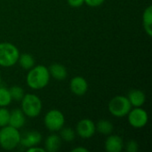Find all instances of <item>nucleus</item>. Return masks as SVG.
<instances>
[{"mask_svg": "<svg viewBox=\"0 0 152 152\" xmlns=\"http://www.w3.org/2000/svg\"><path fill=\"white\" fill-rule=\"evenodd\" d=\"M60 131H61V136L60 137L61 140L68 142L74 141L76 134H75V131L71 127H64L63 126Z\"/></svg>", "mask_w": 152, "mask_h": 152, "instance_id": "nucleus-20", "label": "nucleus"}, {"mask_svg": "<svg viewBox=\"0 0 152 152\" xmlns=\"http://www.w3.org/2000/svg\"><path fill=\"white\" fill-rule=\"evenodd\" d=\"M10 118V111L6 107H0V127L8 126Z\"/></svg>", "mask_w": 152, "mask_h": 152, "instance_id": "nucleus-22", "label": "nucleus"}, {"mask_svg": "<svg viewBox=\"0 0 152 152\" xmlns=\"http://www.w3.org/2000/svg\"><path fill=\"white\" fill-rule=\"evenodd\" d=\"M20 51L13 44L9 42L0 43V66L9 68L18 62Z\"/></svg>", "mask_w": 152, "mask_h": 152, "instance_id": "nucleus-4", "label": "nucleus"}, {"mask_svg": "<svg viewBox=\"0 0 152 152\" xmlns=\"http://www.w3.org/2000/svg\"><path fill=\"white\" fill-rule=\"evenodd\" d=\"M45 127L52 133L60 131L65 124V117L61 111L53 109L50 110L44 118Z\"/></svg>", "mask_w": 152, "mask_h": 152, "instance_id": "nucleus-6", "label": "nucleus"}, {"mask_svg": "<svg viewBox=\"0 0 152 152\" xmlns=\"http://www.w3.org/2000/svg\"><path fill=\"white\" fill-rule=\"evenodd\" d=\"M76 132L79 137L83 139H90L94 135L96 132L95 124L93 120L89 118L81 119L77 124Z\"/></svg>", "mask_w": 152, "mask_h": 152, "instance_id": "nucleus-8", "label": "nucleus"}, {"mask_svg": "<svg viewBox=\"0 0 152 152\" xmlns=\"http://www.w3.org/2000/svg\"><path fill=\"white\" fill-rule=\"evenodd\" d=\"M105 0H84L85 4L90 7H98L104 3Z\"/></svg>", "mask_w": 152, "mask_h": 152, "instance_id": "nucleus-24", "label": "nucleus"}, {"mask_svg": "<svg viewBox=\"0 0 152 152\" xmlns=\"http://www.w3.org/2000/svg\"><path fill=\"white\" fill-rule=\"evenodd\" d=\"M21 108L20 110L28 118H37L40 115L43 108L41 99L33 94H26L21 99Z\"/></svg>", "mask_w": 152, "mask_h": 152, "instance_id": "nucleus-3", "label": "nucleus"}, {"mask_svg": "<svg viewBox=\"0 0 152 152\" xmlns=\"http://www.w3.org/2000/svg\"><path fill=\"white\" fill-rule=\"evenodd\" d=\"M50 73L48 68L44 65H37L31 68L26 77L27 85L33 90L45 88L50 81Z\"/></svg>", "mask_w": 152, "mask_h": 152, "instance_id": "nucleus-1", "label": "nucleus"}, {"mask_svg": "<svg viewBox=\"0 0 152 152\" xmlns=\"http://www.w3.org/2000/svg\"><path fill=\"white\" fill-rule=\"evenodd\" d=\"M142 25L145 33L149 36H152V6L149 5L142 13Z\"/></svg>", "mask_w": 152, "mask_h": 152, "instance_id": "nucleus-16", "label": "nucleus"}, {"mask_svg": "<svg viewBox=\"0 0 152 152\" xmlns=\"http://www.w3.org/2000/svg\"><path fill=\"white\" fill-rule=\"evenodd\" d=\"M12 101L9 89L0 86V107H7L11 104Z\"/></svg>", "mask_w": 152, "mask_h": 152, "instance_id": "nucleus-19", "label": "nucleus"}, {"mask_svg": "<svg viewBox=\"0 0 152 152\" xmlns=\"http://www.w3.org/2000/svg\"><path fill=\"white\" fill-rule=\"evenodd\" d=\"M72 152H88V150L86 149V148H83V147H77V148H74L72 151Z\"/></svg>", "mask_w": 152, "mask_h": 152, "instance_id": "nucleus-27", "label": "nucleus"}, {"mask_svg": "<svg viewBox=\"0 0 152 152\" xmlns=\"http://www.w3.org/2000/svg\"><path fill=\"white\" fill-rule=\"evenodd\" d=\"M127 99L129 102L131 103L132 107H142L146 101V95L145 94L138 89H134L131 90L128 93Z\"/></svg>", "mask_w": 152, "mask_h": 152, "instance_id": "nucleus-13", "label": "nucleus"}, {"mask_svg": "<svg viewBox=\"0 0 152 152\" xmlns=\"http://www.w3.org/2000/svg\"><path fill=\"white\" fill-rule=\"evenodd\" d=\"M12 100L14 101H21V99L24 96V90L21 86H12L10 89H9Z\"/></svg>", "mask_w": 152, "mask_h": 152, "instance_id": "nucleus-21", "label": "nucleus"}, {"mask_svg": "<svg viewBox=\"0 0 152 152\" xmlns=\"http://www.w3.org/2000/svg\"><path fill=\"white\" fill-rule=\"evenodd\" d=\"M104 147L108 152H120L124 148L123 139L119 135H110L105 141Z\"/></svg>", "mask_w": 152, "mask_h": 152, "instance_id": "nucleus-11", "label": "nucleus"}, {"mask_svg": "<svg viewBox=\"0 0 152 152\" xmlns=\"http://www.w3.org/2000/svg\"><path fill=\"white\" fill-rule=\"evenodd\" d=\"M95 128H96V132L104 135H110L114 130V126L112 123L106 119H102L98 121L97 124L95 125Z\"/></svg>", "mask_w": 152, "mask_h": 152, "instance_id": "nucleus-17", "label": "nucleus"}, {"mask_svg": "<svg viewBox=\"0 0 152 152\" xmlns=\"http://www.w3.org/2000/svg\"><path fill=\"white\" fill-rule=\"evenodd\" d=\"M18 62L20 66L26 70H29L31 68L35 66V59L29 53H22V54L20 53Z\"/></svg>", "mask_w": 152, "mask_h": 152, "instance_id": "nucleus-18", "label": "nucleus"}, {"mask_svg": "<svg viewBox=\"0 0 152 152\" xmlns=\"http://www.w3.org/2000/svg\"><path fill=\"white\" fill-rule=\"evenodd\" d=\"M127 120L131 126L134 128H142L144 127L149 120L148 113L142 107H135L134 109H131L128 112Z\"/></svg>", "mask_w": 152, "mask_h": 152, "instance_id": "nucleus-7", "label": "nucleus"}, {"mask_svg": "<svg viewBox=\"0 0 152 152\" xmlns=\"http://www.w3.org/2000/svg\"><path fill=\"white\" fill-rule=\"evenodd\" d=\"M0 86H1V75H0Z\"/></svg>", "mask_w": 152, "mask_h": 152, "instance_id": "nucleus-28", "label": "nucleus"}, {"mask_svg": "<svg viewBox=\"0 0 152 152\" xmlns=\"http://www.w3.org/2000/svg\"><path fill=\"white\" fill-rule=\"evenodd\" d=\"M27 151L28 152H35V151L45 152V150L44 148L37 147V146H33V147H30V148L27 149Z\"/></svg>", "mask_w": 152, "mask_h": 152, "instance_id": "nucleus-26", "label": "nucleus"}, {"mask_svg": "<svg viewBox=\"0 0 152 152\" xmlns=\"http://www.w3.org/2000/svg\"><path fill=\"white\" fill-rule=\"evenodd\" d=\"M20 141V133L19 129L11 126H5L0 128V147L5 151H12Z\"/></svg>", "mask_w": 152, "mask_h": 152, "instance_id": "nucleus-2", "label": "nucleus"}, {"mask_svg": "<svg viewBox=\"0 0 152 152\" xmlns=\"http://www.w3.org/2000/svg\"><path fill=\"white\" fill-rule=\"evenodd\" d=\"M48 70H49L50 76L58 81L64 80L68 76L67 69L65 68L64 65L60 64V63H53L50 65L48 68Z\"/></svg>", "mask_w": 152, "mask_h": 152, "instance_id": "nucleus-14", "label": "nucleus"}, {"mask_svg": "<svg viewBox=\"0 0 152 152\" xmlns=\"http://www.w3.org/2000/svg\"><path fill=\"white\" fill-rule=\"evenodd\" d=\"M61 145V139L56 134H52L47 136L45 142V150L48 152L58 151Z\"/></svg>", "mask_w": 152, "mask_h": 152, "instance_id": "nucleus-15", "label": "nucleus"}, {"mask_svg": "<svg viewBox=\"0 0 152 152\" xmlns=\"http://www.w3.org/2000/svg\"><path fill=\"white\" fill-rule=\"evenodd\" d=\"M138 149H139L138 143L134 140L128 141L127 143L126 144V150L127 152H136Z\"/></svg>", "mask_w": 152, "mask_h": 152, "instance_id": "nucleus-23", "label": "nucleus"}, {"mask_svg": "<svg viewBox=\"0 0 152 152\" xmlns=\"http://www.w3.org/2000/svg\"><path fill=\"white\" fill-rule=\"evenodd\" d=\"M109 111L116 118L126 117L132 109V105L129 102L127 97L123 95H117L113 97L109 102Z\"/></svg>", "mask_w": 152, "mask_h": 152, "instance_id": "nucleus-5", "label": "nucleus"}, {"mask_svg": "<svg viewBox=\"0 0 152 152\" xmlns=\"http://www.w3.org/2000/svg\"><path fill=\"white\" fill-rule=\"evenodd\" d=\"M26 122V116L22 112L20 109H14L10 112V118H9V126L20 129L21 128Z\"/></svg>", "mask_w": 152, "mask_h": 152, "instance_id": "nucleus-12", "label": "nucleus"}, {"mask_svg": "<svg viewBox=\"0 0 152 152\" xmlns=\"http://www.w3.org/2000/svg\"><path fill=\"white\" fill-rule=\"evenodd\" d=\"M42 141V135L37 131H28L23 135L20 134V144L24 148L28 149L33 146L38 145Z\"/></svg>", "mask_w": 152, "mask_h": 152, "instance_id": "nucleus-10", "label": "nucleus"}, {"mask_svg": "<svg viewBox=\"0 0 152 152\" xmlns=\"http://www.w3.org/2000/svg\"><path fill=\"white\" fill-rule=\"evenodd\" d=\"M69 88L72 94L77 96H83L88 91V83L86 78L77 76L70 80Z\"/></svg>", "mask_w": 152, "mask_h": 152, "instance_id": "nucleus-9", "label": "nucleus"}, {"mask_svg": "<svg viewBox=\"0 0 152 152\" xmlns=\"http://www.w3.org/2000/svg\"><path fill=\"white\" fill-rule=\"evenodd\" d=\"M67 2L71 7H74V8L80 7L85 4L84 0H67Z\"/></svg>", "mask_w": 152, "mask_h": 152, "instance_id": "nucleus-25", "label": "nucleus"}]
</instances>
